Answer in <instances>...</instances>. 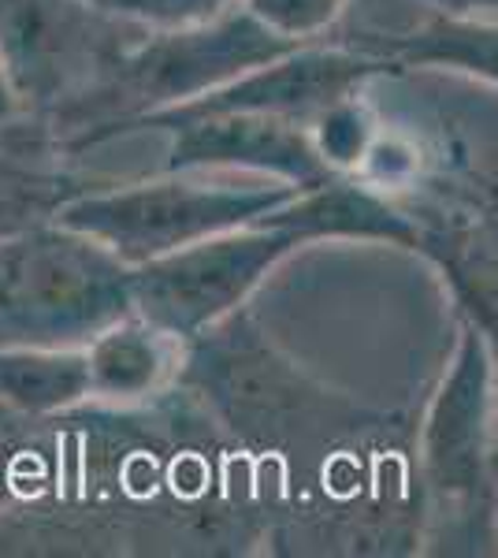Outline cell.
<instances>
[{"instance_id": "cell-1", "label": "cell", "mask_w": 498, "mask_h": 558, "mask_svg": "<svg viewBox=\"0 0 498 558\" xmlns=\"http://www.w3.org/2000/svg\"><path fill=\"white\" fill-rule=\"evenodd\" d=\"M297 45L305 41L268 31L242 4L205 26L149 31L123 52L101 89H94L60 123L52 146L57 153H83L108 138H120L142 116L212 94Z\"/></svg>"}, {"instance_id": "cell-2", "label": "cell", "mask_w": 498, "mask_h": 558, "mask_svg": "<svg viewBox=\"0 0 498 558\" xmlns=\"http://www.w3.org/2000/svg\"><path fill=\"white\" fill-rule=\"evenodd\" d=\"M134 313V268L60 220L0 239V347H89Z\"/></svg>"}, {"instance_id": "cell-3", "label": "cell", "mask_w": 498, "mask_h": 558, "mask_svg": "<svg viewBox=\"0 0 498 558\" xmlns=\"http://www.w3.org/2000/svg\"><path fill=\"white\" fill-rule=\"evenodd\" d=\"M294 194L297 186L276 179L265 186H234L223 179L205 183L194 172H165L142 183L89 186L63 205L57 220L101 239L112 254L138 268L208 235L260 220Z\"/></svg>"}, {"instance_id": "cell-4", "label": "cell", "mask_w": 498, "mask_h": 558, "mask_svg": "<svg viewBox=\"0 0 498 558\" xmlns=\"http://www.w3.org/2000/svg\"><path fill=\"white\" fill-rule=\"evenodd\" d=\"M142 34L146 26L94 0H0V64L23 116L41 123L49 142Z\"/></svg>"}, {"instance_id": "cell-5", "label": "cell", "mask_w": 498, "mask_h": 558, "mask_svg": "<svg viewBox=\"0 0 498 558\" xmlns=\"http://www.w3.org/2000/svg\"><path fill=\"white\" fill-rule=\"evenodd\" d=\"M313 239L279 209L242 228L208 235L168 257L134 268V313L168 336L197 343L205 331L239 317L265 279Z\"/></svg>"}, {"instance_id": "cell-6", "label": "cell", "mask_w": 498, "mask_h": 558, "mask_svg": "<svg viewBox=\"0 0 498 558\" xmlns=\"http://www.w3.org/2000/svg\"><path fill=\"white\" fill-rule=\"evenodd\" d=\"M495 343L458 317V343L421 421V481L436 507H491L498 484Z\"/></svg>"}, {"instance_id": "cell-7", "label": "cell", "mask_w": 498, "mask_h": 558, "mask_svg": "<svg viewBox=\"0 0 498 558\" xmlns=\"http://www.w3.org/2000/svg\"><path fill=\"white\" fill-rule=\"evenodd\" d=\"M131 131H168L171 146L165 172H253L291 183L297 191L328 183L335 175L305 123L265 112H153Z\"/></svg>"}, {"instance_id": "cell-8", "label": "cell", "mask_w": 498, "mask_h": 558, "mask_svg": "<svg viewBox=\"0 0 498 558\" xmlns=\"http://www.w3.org/2000/svg\"><path fill=\"white\" fill-rule=\"evenodd\" d=\"M402 71L391 60L376 57V52L353 49V45H324L305 41L283 57L268 60V64L246 71L234 83L212 89L205 97H194L186 105L165 108V112L202 116V112H265L283 116L294 123H309L324 108L350 94H361L376 75H394ZM153 116V112H149ZM134 128V123H131Z\"/></svg>"}, {"instance_id": "cell-9", "label": "cell", "mask_w": 498, "mask_h": 558, "mask_svg": "<svg viewBox=\"0 0 498 558\" xmlns=\"http://www.w3.org/2000/svg\"><path fill=\"white\" fill-rule=\"evenodd\" d=\"M283 213L313 242H387L413 254L424 246L421 223L353 175H331L313 191H297Z\"/></svg>"}, {"instance_id": "cell-10", "label": "cell", "mask_w": 498, "mask_h": 558, "mask_svg": "<svg viewBox=\"0 0 498 558\" xmlns=\"http://www.w3.org/2000/svg\"><path fill=\"white\" fill-rule=\"evenodd\" d=\"M353 49L376 52L398 68H439L473 75L498 86V20L487 15L432 12L424 23L394 34H357L342 38Z\"/></svg>"}, {"instance_id": "cell-11", "label": "cell", "mask_w": 498, "mask_h": 558, "mask_svg": "<svg viewBox=\"0 0 498 558\" xmlns=\"http://www.w3.org/2000/svg\"><path fill=\"white\" fill-rule=\"evenodd\" d=\"M183 347V339L168 336L142 313L116 320L86 347L89 399L116 402V407L149 399L171 380Z\"/></svg>"}, {"instance_id": "cell-12", "label": "cell", "mask_w": 498, "mask_h": 558, "mask_svg": "<svg viewBox=\"0 0 498 558\" xmlns=\"http://www.w3.org/2000/svg\"><path fill=\"white\" fill-rule=\"evenodd\" d=\"M86 399V347H0V402L12 413L49 417Z\"/></svg>"}, {"instance_id": "cell-13", "label": "cell", "mask_w": 498, "mask_h": 558, "mask_svg": "<svg viewBox=\"0 0 498 558\" xmlns=\"http://www.w3.org/2000/svg\"><path fill=\"white\" fill-rule=\"evenodd\" d=\"M316 153L335 175H357L376 149V120L361 94H350L309 123Z\"/></svg>"}, {"instance_id": "cell-14", "label": "cell", "mask_w": 498, "mask_h": 558, "mask_svg": "<svg viewBox=\"0 0 498 558\" xmlns=\"http://www.w3.org/2000/svg\"><path fill=\"white\" fill-rule=\"evenodd\" d=\"M350 0H242V8L291 41H324L335 23L342 20Z\"/></svg>"}, {"instance_id": "cell-15", "label": "cell", "mask_w": 498, "mask_h": 558, "mask_svg": "<svg viewBox=\"0 0 498 558\" xmlns=\"http://www.w3.org/2000/svg\"><path fill=\"white\" fill-rule=\"evenodd\" d=\"M242 0H105V12L131 20L146 31H186V26H205Z\"/></svg>"}, {"instance_id": "cell-16", "label": "cell", "mask_w": 498, "mask_h": 558, "mask_svg": "<svg viewBox=\"0 0 498 558\" xmlns=\"http://www.w3.org/2000/svg\"><path fill=\"white\" fill-rule=\"evenodd\" d=\"M432 12H447V15H491L498 12V0H421Z\"/></svg>"}, {"instance_id": "cell-17", "label": "cell", "mask_w": 498, "mask_h": 558, "mask_svg": "<svg viewBox=\"0 0 498 558\" xmlns=\"http://www.w3.org/2000/svg\"><path fill=\"white\" fill-rule=\"evenodd\" d=\"M20 120H23V108L15 101V89L8 83L4 64H0V131L12 128V123H20Z\"/></svg>"}, {"instance_id": "cell-18", "label": "cell", "mask_w": 498, "mask_h": 558, "mask_svg": "<svg viewBox=\"0 0 498 558\" xmlns=\"http://www.w3.org/2000/svg\"><path fill=\"white\" fill-rule=\"evenodd\" d=\"M495 521H498V484H495Z\"/></svg>"}, {"instance_id": "cell-19", "label": "cell", "mask_w": 498, "mask_h": 558, "mask_svg": "<svg viewBox=\"0 0 498 558\" xmlns=\"http://www.w3.org/2000/svg\"><path fill=\"white\" fill-rule=\"evenodd\" d=\"M4 413H8V407H4V402H0V417H4Z\"/></svg>"}, {"instance_id": "cell-20", "label": "cell", "mask_w": 498, "mask_h": 558, "mask_svg": "<svg viewBox=\"0 0 498 558\" xmlns=\"http://www.w3.org/2000/svg\"><path fill=\"white\" fill-rule=\"evenodd\" d=\"M94 4H97V8H105V0H94Z\"/></svg>"}]
</instances>
